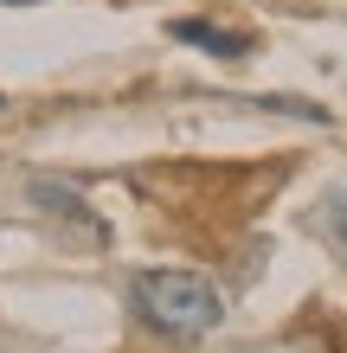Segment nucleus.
Returning <instances> with one entry per match:
<instances>
[{"instance_id":"f03ea898","label":"nucleus","mask_w":347,"mask_h":353,"mask_svg":"<svg viewBox=\"0 0 347 353\" xmlns=\"http://www.w3.org/2000/svg\"><path fill=\"white\" fill-rule=\"evenodd\" d=\"M168 32L180 39V46H199V52H212V58H238V52H244V39H238V32H219L212 19H174Z\"/></svg>"},{"instance_id":"39448f33","label":"nucleus","mask_w":347,"mask_h":353,"mask_svg":"<svg viewBox=\"0 0 347 353\" xmlns=\"http://www.w3.org/2000/svg\"><path fill=\"white\" fill-rule=\"evenodd\" d=\"M0 7H39V0H0Z\"/></svg>"},{"instance_id":"7ed1b4c3","label":"nucleus","mask_w":347,"mask_h":353,"mask_svg":"<svg viewBox=\"0 0 347 353\" xmlns=\"http://www.w3.org/2000/svg\"><path fill=\"white\" fill-rule=\"evenodd\" d=\"M32 199H39V205H52V212H71L77 225H84V232H97V238H103V219H97V212H84V199H77V193H58L52 180H39V186H32Z\"/></svg>"},{"instance_id":"f257e3e1","label":"nucleus","mask_w":347,"mask_h":353,"mask_svg":"<svg viewBox=\"0 0 347 353\" xmlns=\"http://www.w3.org/2000/svg\"><path fill=\"white\" fill-rule=\"evenodd\" d=\"M135 315L168 341H206L226 321L219 289L199 270H141L135 276Z\"/></svg>"},{"instance_id":"20e7f679","label":"nucleus","mask_w":347,"mask_h":353,"mask_svg":"<svg viewBox=\"0 0 347 353\" xmlns=\"http://www.w3.org/2000/svg\"><path fill=\"white\" fill-rule=\"evenodd\" d=\"M335 225H341V244H347V205H335Z\"/></svg>"}]
</instances>
